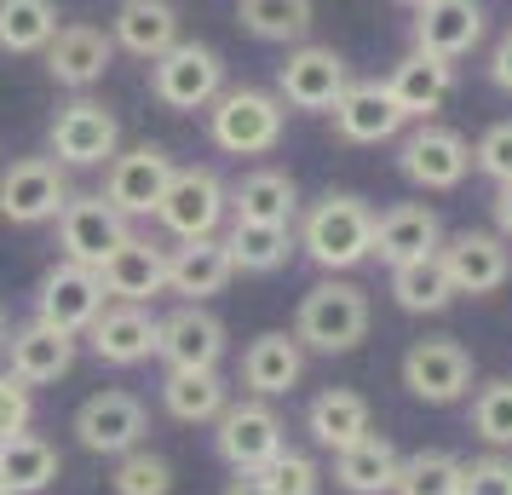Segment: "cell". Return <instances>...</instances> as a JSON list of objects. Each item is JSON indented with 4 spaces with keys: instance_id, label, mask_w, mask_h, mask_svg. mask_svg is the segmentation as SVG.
Returning <instances> with one entry per match:
<instances>
[{
    "instance_id": "obj_10",
    "label": "cell",
    "mask_w": 512,
    "mask_h": 495,
    "mask_svg": "<svg viewBox=\"0 0 512 495\" xmlns=\"http://www.w3.org/2000/svg\"><path fill=\"white\" fill-rule=\"evenodd\" d=\"M127 236H133V219L116 213L98 190H81L58 213V260H75V265H87V271H98Z\"/></svg>"
},
{
    "instance_id": "obj_3",
    "label": "cell",
    "mask_w": 512,
    "mask_h": 495,
    "mask_svg": "<svg viewBox=\"0 0 512 495\" xmlns=\"http://www.w3.org/2000/svg\"><path fill=\"white\" fill-rule=\"evenodd\" d=\"M288 127V104L265 87H225L208 104V139L225 156H271Z\"/></svg>"
},
{
    "instance_id": "obj_38",
    "label": "cell",
    "mask_w": 512,
    "mask_h": 495,
    "mask_svg": "<svg viewBox=\"0 0 512 495\" xmlns=\"http://www.w3.org/2000/svg\"><path fill=\"white\" fill-rule=\"evenodd\" d=\"M392 495H461V461L449 449H415L397 461Z\"/></svg>"
},
{
    "instance_id": "obj_46",
    "label": "cell",
    "mask_w": 512,
    "mask_h": 495,
    "mask_svg": "<svg viewBox=\"0 0 512 495\" xmlns=\"http://www.w3.org/2000/svg\"><path fill=\"white\" fill-rule=\"evenodd\" d=\"M489 208H495V236L512 242V185H495V202Z\"/></svg>"
},
{
    "instance_id": "obj_30",
    "label": "cell",
    "mask_w": 512,
    "mask_h": 495,
    "mask_svg": "<svg viewBox=\"0 0 512 495\" xmlns=\"http://www.w3.org/2000/svg\"><path fill=\"white\" fill-rule=\"evenodd\" d=\"M305 432H311V444L317 449H340L357 444L363 432H374V415H369V398L363 392H351V386H328L317 398L305 403Z\"/></svg>"
},
{
    "instance_id": "obj_18",
    "label": "cell",
    "mask_w": 512,
    "mask_h": 495,
    "mask_svg": "<svg viewBox=\"0 0 512 495\" xmlns=\"http://www.w3.org/2000/svg\"><path fill=\"white\" fill-rule=\"evenodd\" d=\"M0 352H6V375L24 380L29 392H35V386H52V380H64L75 369V334L29 317L18 329H6V346Z\"/></svg>"
},
{
    "instance_id": "obj_4",
    "label": "cell",
    "mask_w": 512,
    "mask_h": 495,
    "mask_svg": "<svg viewBox=\"0 0 512 495\" xmlns=\"http://www.w3.org/2000/svg\"><path fill=\"white\" fill-rule=\"evenodd\" d=\"M173 242H196V236H219V225L231 219V185L213 167H173L162 202L150 213Z\"/></svg>"
},
{
    "instance_id": "obj_31",
    "label": "cell",
    "mask_w": 512,
    "mask_h": 495,
    "mask_svg": "<svg viewBox=\"0 0 512 495\" xmlns=\"http://www.w3.org/2000/svg\"><path fill=\"white\" fill-rule=\"evenodd\" d=\"M397 444L386 432H363L357 444H346L334 455V484L346 495H392V478H397Z\"/></svg>"
},
{
    "instance_id": "obj_44",
    "label": "cell",
    "mask_w": 512,
    "mask_h": 495,
    "mask_svg": "<svg viewBox=\"0 0 512 495\" xmlns=\"http://www.w3.org/2000/svg\"><path fill=\"white\" fill-rule=\"evenodd\" d=\"M29 421H35V392L0 369V444H6L12 432H29Z\"/></svg>"
},
{
    "instance_id": "obj_7",
    "label": "cell",
    "mask_w": 512,
    "mask_h": 495,
    "mask_svg": "<svg viewBox=\"0 0 512 495\" xmlns=\"http://www.w3.org/2000/svg\"><path fill=\"white\" fill-rule=\"evenodd\" d=\"M47 150L58 167H104L121 150V121L110 104H98L93 93H75L47 127Z\"/></svg>"
},
{
    "instance_id": "obj_25",
    "label": "cell",
    "mask_w": 512,
    "mask_h": 495,
    "mask_svg": "<svg viewBox=\"0 0 512 495\" xmlns=\"http://www.w3.org/2000/svg\"><path fill=\"white\" fill-rule=\"evenodd\" d=\"M386 93H392V104H397L403 121H432L443 110V98L455 93V64H443V58H432V52H409V58L392 64Z\"/></svg>"
},
{
    "instance_id": "obj_36",
    "label": "cell",
    "mask_w": 512,
    "mask_h": 495,
    "mask_svg": "<svg viewBox=\"0 0 512 495\" xmlns=\"http://www.w3.org/2000/svg\"><path fill=\"white\" fill-rule=\"evenodd\" d=\"M58 35V0H0V52H47Z\"/></svg>"
},
{
    "instance_id": "obj_13",
    "label": "cell",
    "mask_w": 512,
    "mask_h": 495,
    "mask_svg": "<svg viewBox=\"0 0 512 495\" xmlns=\"http://www.w3.org/2000/svg\"><path fill=\"white\" fill-rule=\"evenodd\" d=\"M351 87V64L334 47H317V41H300L277 64V98L288 110H311V116H328L334 98Z\"/></svg>"
},
{
    "instance_id": "obj_47",
    "label": "cell",
    "mask_w": 512,
    "mask_h": 495,
    "mask_svg": "<svg viewBox=\"0 0 512 495\" xmlns=\"http://www.w3.org/2000/svg\"><path fill=\"white\" fill-rule=\"evenodd\" d=\"M225 495H271V484H265V472H236Z\"/></svg>"
},
{
    "instance_id": "obj_45",
    "label": "cell",
    "mask_w": 512,
    "mask_h": 495,
    "mask_svg": "<svg viewBox=\"0 0 512 495\" xmlns=\"http://www.w3.org/2000/svg\"><path fill=\"white\" fill-rule=\"evenodd\" d=\"M489 81H495L501 93H512V29L495 41V52H489Z\"/></svg>"
},
{
    "instance_id": "obj_2",
    "label": "cell",
    "mask_w": 512,
    "mask_h": 495,
    "mask_svg": "<svg viewBox=\"0 0 512 495\" xmlns=\"http://www.w3.org/2000/svg\"><path fill=\"white\" fill-rule=\"evenodd\" d=\"M294 340L305 352H323V357H340L351 346H363L369 340V294L357 283H346V277L317 283L300 300V311H294Z\"/></svg>"
},
{
    "instance_id": "obj_39",
    "label": "cell",
    "mask_w": 512,
    "mask_h": 495,
    "mask_svg": "<svg viewBox=\"0 0 512 495\" xmlns=\"http://www.w3.org/2000/svg\"><path fill=\"white\" fill-rule=\"evenodd\" d=\"M110 490H116V495H173V461L156 455L150 444L127 449V455H116Z\"/></svg>"
},
{
    "instance_id": "obj_27",
    "label": "cell",
    "mask_w": 512,
    "mask_h": 495,
    "mask_svg": "<svg viewBox=\"0 0 512 495\" xmlns=\"http://www.w3.org/2000/svg\"><path fill=\"white\" fill-rule=\"evenodd\" d=\"M334 133L346 144H386L403 133V116H397L386 81H351L346 93L334 98Z\"/></svg>"
},
{
    "instance_id": "obj_26",
    "label": "cell",
    "mask_w": 512,
    "mask_h": 495,
    "mask_svg": "<svg viewBox=\"0 0 512 495\" xmlns=\"http://www.w3.org/2000/svg\"><path fill=\"white\" fill-rule=\"evenodd\" d=\"M305 375V346L294 334H254L248 346H242V386H248V398H288Z\"/></svg>"
},
{
    "instance_id": "obj_50",
    "label": "cell",
    "mask_w": 512,
    "mask_h": 495,
    "mask_svg": "<svg viewBox=\"0 0 512 495\" xmlns=\"http://www.w3.org/2000/svg\"><path fill=\"white\" fill-rule=\"evenodd\" d=\"M0 495H12V490H6V478H0Z\"/></svg>"
},
{
    "instance_id": "obj_12",
    "label": "cell",
    "mask_w": 512,
    "mask_h": 495,
    "mask_svg": "<svg viewBox=\"0 0 512 495\" xmlns=\"http://www.w3.org/2000/svg\"><path fill=\"white\" fill-rule=\"evenodd\" d=\"M173 156H167L162 144H127V150H116L110 162H104V202L116 213H127V219H150L156 213V202H162L167 179H173Z\"/></svg>"
},
{
    "instance_id": "obj_32",
    "label": "cell",
    "mask_w": 512,
    "mask_h": 495,
    "mask_svg": "<svg viewBox=\"0 0 512 495\" xmlns=\"http://www.w3.org/2000/svg\"><path fill=\"white\" fill-rule=\"evenodd\" d=\"M231 403V386L219 369H167L162 375V409L179 426H213Z\"/></svg>"
},
{
    "instance_id": "obj_21",
    "label": "cell",
    "mask_w": 512,
    "mask_h": 495,
    "mask_svg": "<svg viewBox=\"0 0 512 495\" xmlns=\"http://www.w3.org/2000/svg\"><path fill=\"white\" fill-rule=\"evenodd\" d=\"M236 277L231 248L225 236H196V242H179L167 248V294H179L185 306H208L213 294H225Z\"/></svg>"
},
{
    "instance_id": "obj_42",
    "label": "cell",
    "mask_w": 512,
    "mask_h": 495,
    "mask_svg": "<svg viewBox=\"0 0 512 495\" xmlns=\"http://www.w3.org/2000/svg\"><path fill=\"white\" fill-rule=\"evenodd\" d=\"M472 167L489 173L495 185H512V121H495L484 139L472 144Z\"/></svg>"
},
{
    "instance_id": "obj_48",
    "label": "cell",
    "mask_w": 512,
    "mask_h": 495,
    "mask_svg": "<svg viewBox=\"0 0 512 495\" xmlns=\"http://www.w3.org/2000/svg\"><path fill=\"white\" fill-rule=\"evenodd\" d=\"M0 346H6V306H0Z\"/></svg>"
},
{
    "instance_id": "obj_11",
    "label": "cell",
    "mask_w": 512,
    "mask_h": 495,
    "mask_svg": "<svg viewBox=\"0 0 512 495\" xmlns=\"http://www.w3.org/2000/svg\"><path fill=\"white\" fill-rule=\"evenodd\" d=\"M397 173L415 190H455L472 173V144L443 121H415L397 144Z\"/></svg>"
},
{
    "instance_id": "obj_6",
    "label": "cell",
    "mask_w": 512,
    "mask_h": 495,
    "mask_svg": "<svg viewBox=\"0 0 512 495\" xmlns=\"http://www.w3.org/2000/svg\"><path fill=\"white\" fill-rule=\"evenodd\" d=\"M213 449L231 472H265L288 449V432H282V415L271 409V398H236L219 409L213 421Z\"/></svg>"
},
{
    "instance_id": "obj_43",
    "label": "cell",
    "mask_w": 512,
    "mask_h": 495,
    "mask_svg": "<svg viewBox=\"0 0 512 495\" xmlns=\"http://www.w3.org/2000/svg\"><path fill=\"white\" fill-rule=\"evenodd\" d=\"M461 495H512V461L507 455L461 461Z\"/></svg>"
},
{
    "instance_id": "obj_16",
    "label": "cell",
    "mask_w": 512,
    "mask_h": 495,
    "mask_svg": "<svg viewBox=\"0 0 512 495\" xmlns=\"http://www.w3.org/2000/svg\"><path fill=\"white\" fill-rule=\"evenodd\" d=\"M41 58H47V75L64 93H93L116 64V41L98 24H58V35L47 41Z\"/></svg>"
},
{
    "instance_id": "obj_41",
    "label": "cell",
    "mask_w": 512,
    "mask_h": 495,
    "mask_svg": "<svg viewBox=\"0 0 512 495\" xmlns=\"http://www.w3.org/2000/svg\"><path fill=\"white\" fill-rule=\"evenodd\" d=\"M265 484H271V495H317V490H323V472H317V461H311V455H300V449H282L277 461L265 467Z\"/></svg>"
},
{
    "instance_id": "obj_8",
    "label": "cell",
    "mask_w": 512,
    "mask_h": 495,
    "mask_svg": "<svg viewBox=\"0 0 512 495\" xmlns=\"http://www.w3.org/2000/svg\"><path fill=\"white\" fill-rule=\"evenodd\" d=\"M70 196V167H58L52 156H12V167L0 173V219L6 225H52Z\"/></svg>"
},
{
    "instance_id": "obj_33",
    "label": "cell",
    "mask_w": 512,
    "mask_h": 495,
    "mask_svg": "<svg viewBox=\"0 0 512 495\" xmlns=\"http://www.w3.org/2000/svg\"><path fill=\"white\" fill-rule=\"evenodd\" d=\"M58 472H64V455H58L41 432H12V438L0 444V478H6V490L12 495L52 490Z\"/></svg>"
},
{
    "instance_id": "obj_5",
    "label": "cell",
    "mask_w": 512,
    "mask_h": 495,
    "mask_svg": "<svg viewBox=\"0 0 512 495\" xmlns=\"http://www.w3.org/2000/svg\"><path fill=\"white\" fill-rule=\"evenodd\" d=\"M225 93V58L202 41H173L162 58H150V98L162 110L196 116Z\"/></svg>"
},
{
    "instance_id": "obj_28",
    "label": "cell",
    "mask_w": 512,
    "mask_h": 495,
    "mask_svg": "<svg viewBox=\"0 0 512 495\" xmlns=\"http://www.w3.org/2000/svg\"><path fill=\"white\" fill-rule=\"evenodd\" d=\"M110 41H116V52L139 58V64L162 58L173 41H185L179 35V6L173 0H121L116 18H110Z\"/></svg>"
},
{
    "instance_id": "obj_49",
    "label": "cell",
    "mask_w": 512,
    "mask_h": 495,
    "mask_svg": "<svg viewBox=\"0 0 512 495\" xmlns=\"http://www.w3.org/2000/svg\"><path fill=\"white\" fill-rule=\"evenodd\" d=\"M403 6H426V0H403Z\"/></svg>"
},
{
    "instance_id": "obj_17",
    "label": "cell",
    "mask_w": 512,
    "mask_h": 495,
    "mask_svg": "<svg viewBox=\"0 0 512 495\" xmlns=\"http://www.w3.org/2000/svg\"><path fill=\"white\" fill-rule=\"evenodd\" d=\"M156 334H162V317L150 306H127V300H110V306L93 317L87 329V346H93L98 363L110 369H139L156 357Z\"/></svg>"
},
{
    "instance_id": "obj_19",
    "label": "cell",
    "mask_w": 512,
    "mask_h": 495,
    "mask_svg": "<svg viewBox=\"0 0 512 495\" xmlns=\"http://www.w3.org/2000/svg\"><path fill=\"white\" fill-rule=\"evenodd\" d=\"M438 260H443V271H449L455 294H495V288H507V277H512V248H507V236H495V231L449 236L438 248Z\"/></svg>"
},
{
    "instance_id": "obj_22",
    "label": "cell",
    "mask_w": 512,
    "mask_h": 495,
    "mask_svg": "<svg viewBox=\"0 0 512 495\" xmlns=\"http://www.w3.org/2000/svg\"><path fill=\"white\" fill-rule=\"evenodd\" d=\"M443 248V219L426 202H392L386 213H374V248L369 260L380 265H409V260H426Z\"/></svg>"
},
{
    "instance_id": "obj_29",
    "label": "cell",
    "mask_w": 512,
    "mask_h": 495,
    "mask_svg": "<svg viewBox=\"0 0 512 495\" xmlns=\"http://www.w3.org/2000/svg\"><path fill=\"white\" fill-rule=\"evenodd\" d=\"M231 219H242V225H288L294 231V219H300V185H294V173H282V167L242 173L231 185Z\"/></svg>"
},
{
    "instance_id": "obj_24",
    "label": "cell",
    "mask_w": 512,
    "mask_h": 495,
    "mask_svg": "<svg viewBox=\"0 0 512 495\" xmlns=\"http://www.w3.org/2000/svg\"><path fill=\"white\" fill-rule=\"evenodd\" d=\"M104 300H127V306H150L156 294H167V248H156L150 236H127L110 260L98 265Z\"/></svg>"
},
{
    "instance_id": "obj_37",
    "label": "cell",
    "mask_w": 512,
    "mask_h": 495,
    "mask_svg": "<svg viewBox=\"0 0 512 495\" xmlns=\"http://www.w3.org/2000/svg\"><path fill=\"white\" fill-rule=\"evenodd\" d=\"M392 300L403 311L426 317V311H443L455 300V283H449V271H443L438 254H426V260H409L392 271Z\"/></svg>"
},
{
    "instance_id": "obj_9",
    "label": "cell",
    "mask_w": 512,
    "mask_h": 495,
    "mask_svg": "<svg viewBox=\"0 0 512 495\" xmlns=\"http://www.w3.org/2000/svg\"><path fill=\"white\" fill-rule=\"evenodd\" d=\"M75 444L87 449V455H127V449L144 444V432H150V409H144V398H133V392H121V386H104V392H93V398H81V409H75Z\"/></svg>"
},
{
    "instance_id": "obj_35",
    "label": "cell",
    "mask_w": 512,
    "mask_h": 495,
    "mask_svg": "<svg viewBox=\"0 0 512 495\" xmlns=\"http://www.w3.org/2000/svg\"><path fill=\"white\" fill-rule=\"evenodd\" d=\"M242 29L254 41H271V47H300L311 35V0H242L236 6Z\"/></svg>"
},
{
    "instance_id": "obj_34",
    "label": "cell",
    "mask_w": 512,
    "mask_h": 495,
    "mask_svg": "<svg viewBox=\"0 0 512 495\" xmlns=\"http://www.w3.org/2000/svg\"><path fill=\"white\" fill-rule=\"evenodd\" d=\"M225 248H231L236 271H248V277H271V271H282L288 254H294V231H288V225H242V219H231Z\"/></svg>"
},
{
    "instance_id": "obj_15",
    "label": "cell",
    "mask_w": 512,
    "mask_h": 495,
    "mask_svg": "<svg viewBox=\"0 0 512 495\" xmlns=\"http://www.w3.org/2000/svg\"><path fill=\"white\" fill-rule=\"evenodd\" d=\"M403 386L409 398L420 403H455L472 392V352H466L455 334H432V340H415L403 352Z\"/></svg>"
},
{
    "instance_id": "obj_1",
    "label": "cell",
    "mask_w": 512,
    "mask_h": 495,
    "mask_svg": "<svg viewBox=\"0 0 512 495\" xmlns=\"http://www.w3.org/2000/svg\"><path fill=\"white\" fill-rule=\"evenodd\" d=\"M294 248L305 260L328 271V277H346L369 260L374 248V208L351 190H328L311 208H300V231H294Z\"/></svg>"
},
{
    "instance_id": "obj_40",
    "label": "cell",
    "mask_w": 512,
    "mask_h": 495,
    "mask_svg": "<svg viewBox=\"0 0 512 495\" xmlns=\"http://www.w3.org/2000/svg\"><path fill=\"white\" fill-rule=\"evenodd\" d=\"M472 432L489 449H512V380H489L472 398Z\"/></svg>"
},
{
    "instance_id": "obj_20",
    "label": "cell",
    "mask_w": 512,
    "mask_h": 495,
    "mask_svg": "<svg viewBox=\"0 0 512 495\" xmlns=\"http://www.w3.org/2000/svg\"><path fill=\"white\" fill-rule=\"evenodd\" d=\"M484 24V0H426V6H415V52L455 64L484 41Z\"/></svg>"
},
{
    "instance_id": "obj_23",
    "label": "cell",
    "mask_w": 512,
    "mask_h": 495,
    "mask_svg": "<svg viewBox=\"0 0 512 495\" xmlns=\"http://www.w3.org/2000/svg\"><path fill=\"white\" fill-rule=\"evenodd\" d=\"M156 357H162L167 369H219V357H225V323L208 306L167 311L162 334H156Z\"/></svg>"
},
{
    "instance_id": "obj_14",
    "label": "cell",
    "mask_w": 512,
    "mask_h": 495,
    "mask_svg": "<svg viewBox=\"0 0 512 495\" xmlns=\"http://www.w3.org/2000/svg\"><path fill=\"white\" fill-rule=\"evenodd\" d=\"M104 306H110V300H104L98 271H87V265H75V260L47 265V271H41V283H35V317L52 323V329L75 334V340L93 329V317Z\"/></svg>"
}]
</instances>
